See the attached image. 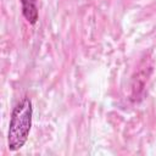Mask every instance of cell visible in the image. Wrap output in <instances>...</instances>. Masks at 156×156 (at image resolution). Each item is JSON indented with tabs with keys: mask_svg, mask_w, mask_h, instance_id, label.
I'll return each instance as SVG.
<instances>
[{
	"mask_svg": "<svg viewBox=\"0 0 156 156\" xmlns=\"http://www.w3.org/2000/svg\"><path fill=\"white\" fill-rule=\"evenodd\" d=\"M33 118V105L28 96H24L13 107L7 132V147L10 151L20 150L27 141Z\"/></svg>",
	"mask_w": 156,
	"mask_h": 156,
	"instance_id": "obj_1",
	"label": "cell"
},
{
	"mask_svg": "<svg viewBox=\"0 0 156 156\" xmlns=\"http://www.w3.org/2000/svg\"><path fill=\"white\" fill-rule=\"evenodd\" d=\"M22 15L30 23L35 24L39 20V10H38V0H21Z\"/></svg>",
	"mask_w": 156,
	"mask_h": 156,
	"instance_id": "obj_2",
	"label": "cell"
}]
</instances>
